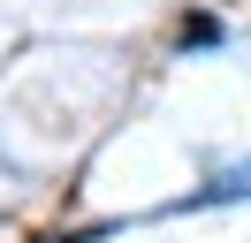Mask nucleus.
<instances>
[{"instance_id":"1","label":"nucleus","mask_w":251,"mask_h":243,"mask_svg":"<svg viewBox=\"0 0 251 243\" xmlns=\"http://www.w3.org/2000/svg\"><path fill=\"white\" fill-rule=\"evenodd\" d=\"M205 197H251V160L228 167V175H213V182H205Z\"/></svg>"},{"instance_id":"2","label":"nucleus","mask_w":251,"mask_h":243,"mask_svg":"<svg viewBox=\"0 0 251 243\" xmlns=\"http://www.w3.org/2000/svg\"><path fill=\"white\" fill-rule=\"evenodd\" d=\"M183 38H190V46H213V38H221V23H213V15H190Z\"/></svg>"}]
</instances>
